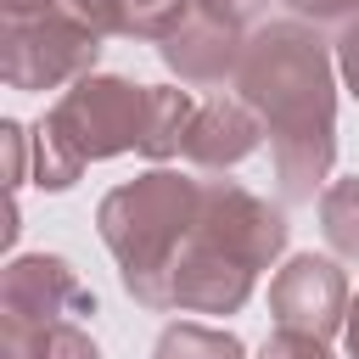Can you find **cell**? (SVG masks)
<instances>
[{"instance_id":"6da1fadb","label":"cell","mask_w":359,"mask_h":359,"mask_svg":"<svg viewBox=\"0 0 359 359\" xmlns=\"http://www.w3.org/2000/svg\"><path fill=\"white\" fill-rule=\"evenodd\" d=\"M241 101L258 112L275 146V174L292 202H309L331 168V62L314 28L269 22L247 39L236 67Z\"/></svg>"},{"instance_id":"7a4b0ae2","label":"cell","mask_w":359,"mask_h":359,"mask_svg":"<svg viewBox=\"0 0 359 359\" xmlns=\"http://www.w3.org/2000/svg\"><path fill=\"white\" fill-rule=\"evenodd\" d=\"M196 208H202V185L185 174H168V168H157L135 185H118L101 202V241L112 247L123 286L140 303L163 309V280L196 230Z\"/></svg>"},{"instance_id":"3957f363","label":"cell","mask_w":359,"mask_h":359,"mask_svg":"<svg viewBox=\"0 0 359 359\" xmlns=\"http://www.w3.org/2000/svg\"><path fill=\"white\" fill-rule=\"evenodd\" d=\"M146 107L151 90L129 79H79L34 129V185L62 191L79 180L84 163L118 157L146 140Z\"/></svg>"},{"instance_id":"277c9868","label":"cell","mask_w":359,"mask_h":359,"mask_svg":"<svg viewBox=\"0 0 359 359\" xmlns=\"http://www.w3.org/2000/svg\"><path fill=\"white\" fill-rule=\"evenodd\" d=\"M95 50H101V34L79 28L50 6L6 17V79L17 90H56L67 79H84L95 67Z\"/></svg>"},{"instance_id":"5b68a950","label":"cell","mask_w":359,"mask_h":359,"mask_svg":"<svg viewBox=\"0 0 359 359\" xmlns=\"http://www.w3.org/2000/svg\"><path fill=\"white\" fill-rule=\"evenodd\" d=\"M196 236L213 241L219 252L241 258L247 269H264L286 247V219L247 196L236 180H202V208H196Z\"/></svg>"},{"instance_id":"8992f818","label":"cell","mask_w":359,"mask_h":359,"mask_svg":"<svg viewBox=\"0 0 359 359\" xmlns=\"http://www.w3.org/2000/svg\"><path fill=\"white\" fill-rule=\"evenodd\" d=\"M0 303H6V325H56L73 314H95V297L79 286L67 258H50V252L11 258L0 280Z\"/></svg>"},{"instance_id":"52a82bcc","label":"cell","mask_w":359,"mask_h":359,"mask_svg":"<svg viewBox=\"0 0 359 359\" xmlns=\"http://www.w3.org/2000/svg\"><path fill=\"white\" fill-rule=\"evenodd\" d=\"M269 309L286 331H309V337H331L337 325H348V286H342V269L303 252L292 258L275 286H269Z\"/></svg>"},{"instance_id":"ba28073f","label":"cell","mask_w":359,"mask_h":359,"mask_svg":"<svg viewBox=\"0 0 359 359\" xmlns=\"http://www.w3.org/2000/svg\"><path fill=\"white\" fill-rule=\"evenodd\" d=\"M241 28L236 22H224V17H213V11H191L168 39H163V62L185 79V84H219L224 73H236L241 67Z\"/></svg>"},{"instance_id":"9c48e42d","label":"cell","mask_w":359,"mask_h":359,"mask_svg":"<svg viewBox=\"0 0 359 359\" xmlns=\"http://www.w3.org/2000/svg\"><path fill=\"white\" fill-rule=\"evenodd\" d=\"M258 112L236 95V101H208V107H196V118H191V135H185V151L196 157V163H208V168H224V163H241L252 146H258Z\"/></svg>"},{"instance_id":"30bf717a","label":"cell","mask_w":359,"mask_h":359,"mask_svg":"<svg viewBox=\"0 0 359 359\" xmlns=\"http://www.w3.org/2000/svg\"><path fill=\"white\" fill-rule=\"evenodd\" d=\"M6 359H101V353L73 320H56V325H6Z\"/></svg>"},{"instance_id":"8fae6325","label":"cell","mask_w":359,"mask_h":359,"mask_svg":"<svg viewBox=\"0 0 359 359\" xmlns=\"http://www.w3.org/2000/svg\"><path fill=\"white\" fill-rule=\"evenodd\" d=\"M191 118H196V101L185 90H151V107H146V140L140 151L146 157H174L191 135Z\"/></svg>"},{"instance_id":"7c38bea8","label":"cell","mask_w":359,"mask_h":359,"mask_svg":"<svg viewBox=\"0 0 359 359\" xmlns=\"http://www.w3.org/2000/svg\"><path fill=\"white\" fill-rule=\"evenodd\" d=\"M157 359H241V342L208 325H168L157 337Z\"/></svg>"},{"instance_id":"4fadbf2b","label":"cell","mask_w":359,"mask_h":359,"mask_svg":"<svg viewBox=\"0 0 359 359\" xmlns=\"http://www.w3.org/2000/svg\"><path fill=\"white\" fill-rule=\"evenodd\" d=\"M320 219H325L331 247H337L342 258H353V264H359V180L331 185V191H325V202H320Z\"/></svg>"},{"instance_id":"5bb4252c","label":"cell","mask_w":359,"mask_h":359,"mask_svg":"<svg viewBox=\"0 0 359 359\" xmlns=\"http://www.w3.org/2000/svg\"><path fill=\"white\" fill-rule=\"evenodd\" d=\"M191 11H196V0H123V34L168 39Z\"/></svg>"},{"instance_id":"9a60e30c","label":"cell","mask_w":359,"mask_h":359,"mask_svg":"<svg viewBox=\"0 0 359 359\" xmlns=\"http://www.w3.org/2000/svg\"><path fill=\"white\" fill-rule=\"evenodd\" d=\"M264 359H331L325 353V337H309V331H286L275 342H264Z\"/></svg>"},{"instance_id":"2e32d148","label":"cell","mask_w":359,"mask_h":359,"mask_svg":"<svg viewBox=\"0 0 359 359\" xmlns=\"http://www.w3.org/2000/svg\"><path fill=\"white\" fill-rule=\"evenodd\" d=\"M292 11H303V17H314V22H353L359 17V0H292Z\"/></svg>"},{"instance_id":"e0dca14e","label":"cell","mask_w":359,"mask_h":359,"mask_svg":"<svg viewBox=\"0 0 359 359\" xmlns=\"http://www.w3.org/2000/svg\"><path fill=\"white\" fill-rule=\"evenodd\" d=\"M196 6H202V11H213V17H224V22H236V28H241V22H252V17L264 11V0H196Z\"/></svg>"},{"instance_id":"ac0fdd59","label":"cell","mask_w":359,"mask_h":359,"mask_svg":"<svg viewBox=\"0 0 359 359\" xmlns=\"http://www.w3.org/2000/svg\"><path fill=\"white\" fill-rule=\"evenodd\" d=\"M342 73H348V84H353V95H359V17L342 22Z\"/></svg>"},{"instance_id":"d6986e66","label":"cell","mask_w":359,"mask_h":359,"mask_svg":"<svg viewBox=\"0 0 359 359\" xmlns=\"http://www.w3.org/2000/svg\"><path fill=\"white\" fill-rule=\"evenodd\" d=\"M348 348H353V359H359V297L348 303Z\"/></svg>"}]
</instances>
